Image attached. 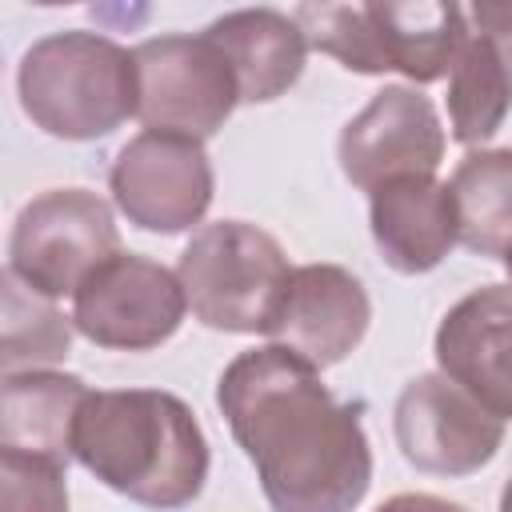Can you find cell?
Wrapping results in <instances>:
<instances>
[{"label": "cell", "instance_id": "cell-12", "mask_svg": "<svg viewBox=\"0 0 512 512\" xmlns=\"http://www.w3.org/2000/svg\"><path fill=\"white\" fill-rule=\"evenodd\" d=\"M436 364L492 416L512 420V288L484 284L456 300L436 328Z\"/></svg>", "mask_w": 512, "mask_h": 512}, {"label": "cell", "instance_id": "cell-1", "mask_svg": "<svg viewBox=\"0 0 512 512\" xmlns=\"http://www.w3.org/2000/svg\"><path fill=\"white\" fill-rule=\"evenodd\" d=\"M216 404L272 512H352L368 496L364 404H340L316 364L280 344L248 348L220 372Z\"/></svg>", "mask_w": 512, "mask_h": 512}, {"label": "cell", "instance_id": "cell-6", "mask_svg": "<svg viewBox=\"0 0 512 512\" xmlns=\"http://www.w3.org/2000/svg\"><path fill=\"white\" fill-rule=\"evenodd\" d=\"M136 56V120L144 132H172L208 140L240 104V84L224 52L200 36H152L132 48Z\"/></svg>", "mask_w": 512, "mask_h": 512}, {"label": "cell", "instance_id": "cell-11", "mask_svg": "<svg viewBox=\"0 0 512 512\" xmlns=\"http://www.w3.org/2000/svg\"><path fill=\"white\" fill-rule=\"evenodd\" d=\"M372 300L360 276L340 264H300L288 276L280 308L268 324V344L296 352L300 360L328 368L340 364L368 332Z\"/></svg>", "mask_w": 512, "mask_h": 512}, {"label": "cell", "instance_id": "cell-18", "mask_svg": "<svg viewBox=\"0 0 512 512\" xmlns=\"http://www.w3.org/2000/svg\"><path fill=\"white\" fill-rule=\"evenodd\" d=\"M460 244L476 256H508L512 252V148H480L468 152L452 180Z\"/></svg>", "mask_w": 512, "mask_h": 512}, {"label": "cell", "instance_id": "cell-4", "mask_svg": "<svg viewBox=\"0 0 512 512\" xmlns=\"http://www.w3.org/2000/svg\"><path fill=\"white\" fill-rule=\"evenodd\" d=\"M176 276L188 308L216 332H268L288 288V256L264 228L248 220H216L192 232Z\"/></svg>", "mask_w": 512, "mask_h": 512}, {"label": "cell", "instance_id": "cell-20", "mask_svg": "<svg viewBox=\"0 0 512 512\" xmlns=\"http://www.w3.org/2000/svg\"><path fill=\"white\" fill-rule=\"evenodd\" d=\"M292 20L300 24L308 48L328 52L348 72H360V76L392 72L372 4H300Z\"/></svg>", "mask_w": 512, "mask_h": 512}, {"label": "cell", "instance_id": "cell-21", "mask_svg": "<svg viewBox=\"0 0 512 512\" xmlns=\"http://www.w3.org/2000/svg\"><path fill=\"white\" fill-rule=\"evenodd\" d=\"M0 512H68L64 468L0 448Z\"/></svg>", "mask_w": 512, "mask_h": 512}, {"label": "cell", "instance_id": "cell-17", "mask_svg": "<svg viewBox=\"0 0 512 512\" xmlns=\"http://www.w3.org/2000/svg\"><path fill=\"white\" fill-rule=\"evenodd\" d=\"M380 24L384 56L392 72H404L412 84H432L452 72L464 40L468 12L460 4L440 0H408V4H372Z\"/></svg>", "mask_w": 512, "mask_h": 512}, {"label": "cell", "instance_id": "cell-15", "mask_svg": "<svg viewBox=\"0 0 512 512\" xmlns=\"http://www.w3.org/2000/svg\"><path fill=\"white\" fill-rule=\"evenodd\" d=\"M84 400L88 384L72 372H8L0 388V448L68 468L72 432Z\"/></svg>", "mask_w": 512, "mask_h": 512}, {"label": "cell", "instance_id": "cell-25", "mask_svg": "<svg viewBox=\"0 0 512 512\" xmlns=\"http://www.w3.org/2000/svg\"><path fill=\"white\" fill-rule=\"evenodd\" d=\"M504 268H508V288H512V252L504 256Z\"/></svg>", "mask_w": 512, "mask_h": 512}, {"label": "cell", "instance_id": "cell-9", "mask_svg": "<svg viewBox=\"0 0 512 512\" xmlns=\"http://www.w3.org/2000/svg\"><path fill=\"white\" fill-rule=\"evenodd\" d=\"M392 432L400 456L416 472L472 476L504 444V420L472 400L444 372L412 376L392 408Z\"/></svg>", "mask_w": 512, "mask_h": 512}, {"label": "cell", "instance_id": "cell-8", "mask_svg": "<svg viewBox=\"0 0 512 512\" xmlns=\"http://www.w3.org/2000/svg\"><path fill=\"white\" fill-rule=\"evenodd\" d=\"M108 188L128 224L176 236L204 220V212L212 208L216 176L200 140L140 132L116 152Z\"/></svg>", "mask_w": 512, "mask_h": 512}, {"label": "cell", "instance_id": "cell-16", "mask_svg": "<svg viewBox=\"0 0 512 512\" xmlns=\"http://www.w3.org/2000/svg\"><path fill=\"white\" fill-rule=\"evenodd\" d=\"M512 112V40L468 32L448 72V124L456 144H484Z\"/></svg>", "mask_w": 512, "mask_h": 512}, {"label": "cell", "instance_id": "cell-5", "mask_svg": "<svg viewBox=\"0 0 512 512\" xmlns=\"http://www.w3.org/2000/svg\"><path fill=\"white\" fill-rule=\"evenodd\" d=\"M120 252L116 216L88 188H48L32 196L8 236V272L44 300L76 288Z\"/></svg>", "mask_w": 512, "mask_h": 512}, {"label": "cell", "instance_id": "cell-2", "mask_svg": "<svg viewBox=\"0 0 512 512\" xmlns=\"http://www.w3.org/2000/svg\"><path fill=\"white\" fill-rule=\"evenodd\" d=\"M72 456L132 504L172 512L208 480V440L196 412L164 388L88 392L72 432Z\"/></svg>", "mask_w": 512, "mask_h": 512}, {"label": "cell", "instance_id": "cell-19", "mask_svg": "<svg viewBox=\"0 0 512 512\" xmlns=\"http://www.w3.org/2000/svg\"><path fill=\"white\" fill-rule=\"evenodd\" d=\"M72 348V324L56 312L52 300L24 288L12 272H4V348L0 364L8 372H32L64 360Z\"/></svg>", "mask_w": 512, "mask_h": 512}, {"label": "cell", "instance_id": "cell-13", "mask_svg": "<svg viewBox=\"0 0 512 512\" xmlns=\"http://www.w3.org/2000/svg\"><path fill=\"white\" fill-rule=\"evenodd\" d=\"M368 224L380 260L400 276L432 272L456 244V200L436 176H400L368 196Z\"/></svg>", "mask_w": 512, "mask_h": 512}, {"label": "cell", "instance_id": "cell-14", "mask_svg": "<svg viewBox=\"0 0 512 512\" xmlns=\"http://www.w3.org/2000/svg\"><path fill=\"white\" fill-rule=\"evenodd\" d=\"M204 36L224 52L240 84V104H268L284 96L308 56V40L288 12L276 8H236L216 16Z\"/></svg>", "mask_w": 512, "mask_h": 512}, {"label": "cell", "instance_id": "cell-22", "mask_svg": "<svg viewBox=\"0 0 512 512\" xmlns=\"http://www.w3.org/2000/svg\"><path fill=\"white\" fill-rule=\"evenodd\" d=\"M376 512H468V508L432 492H400V496H388Z\"/></svg>", "mask_w": 512, "mask_h": 512}, {"label": "cell", "instance_id": "cell-7", "mask_svg": "<svg viewBox=\"0 0 512 512\" xmlns=\"http://www.w3.org/2000/svg\"><path fill=\"white\" fill-rule=\"evenodd\" d=\"M188 296L176 272L140 256L116 252L72 296V324L84 340L112 352H148L176 336Z\"/></svg>", "mask_w": 512, "mask_h": 512}, {"label": "cell", "instance_id": "cell-10", "mask_svg": "<svg viewBox=\"0 0 512 512\" xmlns=\"http://www.w3.org/2000/svg\"><path fill=\"white\" fill-rule=\"evenodd\" d=\"M340 172L360 192H376L400 176H436L444 160V124L436 104L408 88L384 84L336 140Z\"/></svg>", "mask_w": 512, "mask_h": 512}, {"label": "cell", "instance_id": "cell-24", "mask_svg": "<svg viewBox=\"0 0 512 512\" xmlns=\"http://www.w3.org/2000/svg\"><path fill=\"white\" fill-rule=\"evenodd\" d=\"M500 512H512V476H508V484L500 492Z\"/></svg>", "mask_w": 512, "mask_h": 512}, {"label": "cell", "instance_id": "cell-3", "mask_svg": "<svg viewBox=\"0 0 512 512\" xmlns=\"http://www.w3.org/2000/svg\"><path fill=\"white\" fill-rule=\"evenodd\" d=\"M24 116L56 140H104L136 116V56L84 28L36 40L16 68Z\"/></svg>", "mask_w": 512, "mask_h": 512}, {"label": "cell", "instance_id": "cell-23", "mask_svg": "<svg viewBox=\"0 0 512 512\" xmlns=\"http://www.w3.org/2000/svg\"><path fill=\"white\" fill-rule=\"evenodd\" d=\"M472 20L480 24V32L512 40V4H472Z\"/></svg>", "mask_w": 512, "mask_h": 512}]
</instances>
